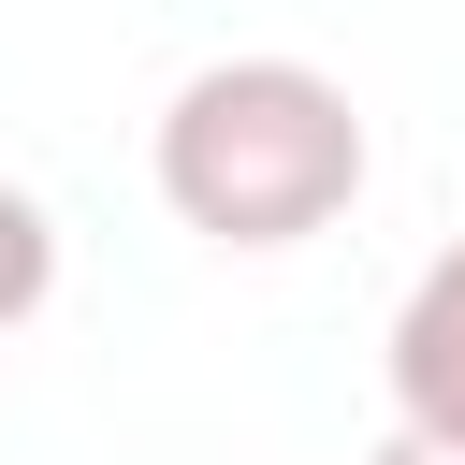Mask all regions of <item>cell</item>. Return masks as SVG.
<instances>
[{
    "label": "cell",
    "mask_w": 465,
    "mask_h": 465,
    "mask_svg": "<svg viewBox=\"0 0 465 465\" xmlns=\"http://www.w3.org/2000/svg\"><path fill=\"white\" fill-rule=\"evenodd\" d=\"M363 465H465V450H450V436H378Z\"/></svg>",
    "instance_id": "4"
},
{
    "label": "cell",
    "mask_w": 465,
    "mask_h": 465,
    "mask_svg": "<svg viewBox=\"0 0 465 465\" xmlns=\"http://www.w3.org/2000/svg\"><path fill=\"white\" fill-rule=\"evenodd\" d=\"M44 291H58V218L0 174V334H15V320H44Z\"/></svg>",
    "instance_id": "3"
},
{
    "label": "cell",
    "mask_w": 465,
    "mask_h": 465,
    "mask_svg": "<svg viewBox=\"0 0 465 465\" xmlns=\"http://www.w3.org/2000/svg\"><path fill=\"white\" fill-rule=\"evenodd\" d=\"M145 174H160L174 232H203L232 262H276V247H305V232H334L363 203L378 145H363V102L320 58H203L160 102Z\"/></svg>",
    "instance_id": "1"
},
{
    "label": "cell",
    "mask_w": 465,
    "mask_h": 465,
    "mask_svg": "<svg viewBox=\"0 0 465 465\" xmlns=\"http://www.w3.org/2000/svg\"><path fill=\"white\" fill-rule=\"evenodd\" d=\"M378 378H392V436H450V450H465V232L407 276Z\"/></svg>",
    "instance_id": "2"
}]
</instances>
